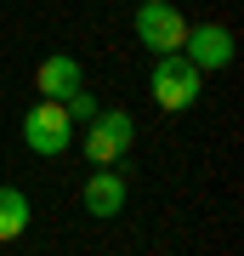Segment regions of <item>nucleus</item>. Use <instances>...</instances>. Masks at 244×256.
Instances as JSON below:
<instances>
[{"instance_id":"f257e3e1","label":"nucleus","mask_w":244,"mask_h":256,"mask_svg":"<svg viewBox=\"0 0 244 256\" xmlns=\"http://www.w3.org/2000/svg\"><path fill=\"white\" fill-rule=\"evenodd\" d=\"M148 92H154V102H159L165 114H182V108H193V102H199V92H205V74L193 68L182 52H159L154 74H148Z\"/></svg>"},{"instance_id":"f03ea898","label":"nucleus","mask_w":244,"mask_h":256,"mask_svg":"<svg viewBox=\"0 0 244 256\" xmlns=\"http://www.w3.org/2000/svg\"><path fill=\"white\" fill-rule=\"evenodd\" d=\"M131 142H136V126L125 108H97L85 120V160L91 165H119Z\"/></svg>"},{"instance_id":"7ed1b4c3","label":"nucleus","mask_w":244,"mask_h":256,"mask_svg":"<svg viewBox=\"0 0 244 256\" xmlns=\"http://www.w3.org/2000/svg\"><path fill=\"white\" fill-rule=\"evenodd\" d=\"M68 137H74V120H68V108H63L57 97H40L34 108L23 114V142L34 148V154H45V160L63 154Z\"/></svg>"},{"instance_id":"20e7f679","label":"nucleus","mask_w":244,"mask_h":256,"mask_svg":"<svg viewBox=\"0 0 244 256\" xmlns=\"http://www.w3.org/2000/svg\"><path fill=\"white\" fill-rule=\"evenodd\" d=\"M136 40H142L148 52H182V40H188V18L171 6V0H142L136 6Z\"/></svg>"},{"instance_id":"39448f33","label":"nucleus","mask_w":244,"mask_h":256,"mask_svg":"<svg viewBox=\"0 0 244 256\" xmlns=\"http://www.w3.org/2000/svg\"><path fill=\"white\" fill-rule=\"evenodd\" d=\"M182 57H188L199 74H216L233 63V28H222V23H199L193 28L188 23V40H182Z\"/></svg>"},{"instance_id":"423d86ee","label":"nucleus","mask_w":244,"mask_h":256,"mask_svg":"<svg viewBox=\"0 0 244 256\" xmlns=\"http://www.w3.org/2000/svg\"><path fill=\"white\" fill-rule=\"evenodd\" d=\"M85 210L91 216H119V210H125V176L114 171V165H97V171H91V182H85Z\"/></svg>"},{"instance_id":"0eeeda50","label":"nucleus","mask_w":244,"mask_h":256,"mask_svg":"<svg viewBox=\"0 0 244 256\" xmlns=\"http://www.w3.org/2000/svg\"><path fill=\"white\" fill-rule=\"evenodd\" d=\"M34 86H40V97H57V102H63L68 92L85 86V68L74 63V57H45V63L34 68Z\"/></svg>"},{"instance_id":"6e6552de","label":"nucleus","mask_w":244,"mask_h":256,"mask_svg":"<svg viewBox=\"0 0 244 256\" xmlns=\"http://www.w3.org/2000/svg\"><path fill=\"white\" fill-rule=\"evenodd\" d=\"M28 234V194L17 188H0V245H11V239Z\"/></svg>"}]
</instances>
